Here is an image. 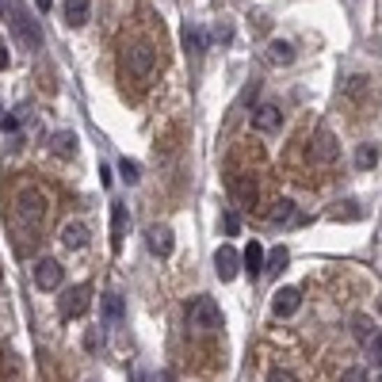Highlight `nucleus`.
Wrapping results in <instances>:
<instances>
[{"instance_id":"1","label":"nucleus","mask_w":382,"mask_h":382,"mask_svg":"<svg viewBox=\"0 0 382 382\" xmlns=\"http://www.w3.org/2000/svg\"><path fill=\"white\" fill-rule=\"evenodd\" d=\"M8 23H12V35L20 38L23 50H43V27L23 0H8Z\"/></svg>"},{"instance_id":"2","label":"nucleus","mask_w":382,"mask_h":382,"mask_svg":"<svg viewBox=\"0 0 382 382\" xmlns=\"http://www.w3.org/2000/svg\"><path fill=\"white\" fill-rule=\"evenodd\" d=\"M188 325L195 332H218L222 329V310L210 295H195L188 302Z\"/></svg>"},{"instance_id":"3","label":"nucleus","mask_w":382,"mask_h":382,"mask_svg":"<svg viewBox=\"0 0 382 382\" xmlns=\"http://www.w3.org/2000/svg\"><path fill=\"white\" fill-rule=\"evenodd\" d=\"M153 65H157V54H153V46H145V43H138V46H130L126 50V58H123V69L130 73V77H149L153 73Z\"/></svg>"},{"instance_id":"4","label":"nucleus","mask_w":382,"mask_h":382,"mask_svg":"<svg viewBox=\"0 0 382 382\" xmlns=\"http://www.w3.org/2000/svg\"><path fill=\"white\" fill-rule=\"evenodd\" d=\"M88 306H92V287L88 283H77L61 295V318H85Z\"/></svg>"},{"instance_id":"5","label":"nucleus","mask_w":382,"mask_h":382,"mask_svg":"<svg viewBox=\"0 0 382 382\" xmlns=\"http://www.w3.org/2000/svg\"><path fill=\"white\" fill-rule=\"evenodd\" d=\"M43 214H46V199H43V191H35V188L20 191V222L27 226V230H35V226L43 222Z\"/></svg>"},{"instance_id":"6","label":"nucleus","mask_w":382,"mask_h":382,"mask_svg":"<svg viewBox=\"0 0 382 382\" xmlns=\"http://www.w3.org/2000/svg\"><path fill=\"white\" fill-rule=\"evenodd\" d=\"M31 279H35V287H38V291H58L61 283H65V267H61L54 256H46V260H38V264H35Z\"/></svg>"},{"instance_id":"7","label":"nucleus","mask_w":382,"mask_h":382,"mask_svg":"<svg viewBox=\"0 0 382 382\" xmlns=\"http://www.w3.org/2000/svg\"><path fill=\"white\" fill-rule=\"evenodd\" d=\"M145 249H149L157 260H168V256H172V249H176L172 230H168V226H149V230H145Z\"/></svg>"},{"instance_id":"8","label":"nucleus","mask_w":382,"mask_h":382,"mask_svg":"<svg viewBox=\"0 0 382 382\" xmlns=\"http://www.w3.org/2000/svg\"><path fill=\"white\" fill-rule=\"evenodd\" d=\"M298 306H302V291L298 287H279L272 295V314L275 318H295Z\"/></svg>"},{"instance_id":"9","label":"nucleus","mask_w":382,"mask_h":382,"mask_svg":"<svg viewBox=\"0 0 382 382\" xmlns=\"http://www.w3.org/2000/svg\"><path fill=\"white\" fill-rule=\"evenodd\" d=\"M214 272H218V279H222V283L237 279V272H241V253H237V249H230V245L218 249V253H214Z\"/></svg>"},{"instance_id":"10","label":"nucleus","mask_w":382,"mask_h":382,"mask_svg":"<svg viewBox=\"0 0 382 382\" xmlns=\"http://www.w3.org/2000/svg\"><path fill=\"white\" fill-rule=\"evenodd\" d=\"M310 157L318 161V165H332V161L340 157L337 138H332L329 130H318V134H314V142H310Z\"/></svg>"},{"instance_id":"11","label":"nucleus","mask_w":382,"mask_h":382,"mask_svg":"<svg viewBox=\"0 0 382 382\" xmlns=\"http://www.w3.org/2000/svg\"><path fill=\"white\" fill-rule=\"evenodd\" d=\"M253 126L260 130V134L279 130L283 126V108H279V103H260V108L253 111Z\"/></svg>"},{"instance_id":"12","label":"nucleus","mask_w":382,"mask_h":382,"mask_svg":"<svg viewBox=\"0 0 382 382\" xmlns=\"http://www.w3.org/2000/svg\"><path fill=\"white\" fill-rule=\"evenodd\" d=\"M61 15H65V23H69V27H85L88 15H92V0H65Z\"/></svg>"},{"instance_id":"13","label":"nucleus","mask_w":382,"mask_h":382,"mask_svg":"<svg viewBox=\"0 0 382 382\" xmlns=\"http://www.w3.org/2000/svg\"><path fill=\"white\" fill-rule=\"evenodd\" d=\"M126 222H130V214H126V207L123 203H111V249H123V237H126Z\"/></svg>"},{"instance_id":"14","label":"nucleus","mask_w":382,"mask_h":382,"mask_svg":"<svg viewBox=\"0 0 382 382\" xmlns=\"http://www.w3.org/2000/svg\"><path fill=\"white\" fill-rule=\"evenodd\" d=\"M241 267L249 272V279H260V275H264V245H260V241H253V245L241 253Z\"/></svg>"},{"instance_id":"15","label":"nucleus","mask_w":382,"mask_h":382,"mask_svg":"<svg viewBox=\"0 0 382 382\" xmlns=\"http://www.w3.org/2000/svg\"><path fill=\"white\" fill-rule=\"evenodd\" d=\"M61 245L73 249V253H77V249H85L88 245V230L80 222H65L61 226Z\"/></svg>"},{"instance_id":"16","label":"nucleus","mask_w":382,"mask_h":382,"mask_svg":"<svg viewBox=\"0 0 382 382\" xmlns=\"http://www.w3.org/2000/svg\"><path fill=\"white\" fill-rule=\"evenodd\" d=\"M184 50L195 54V58L207 50V31H203L199 23H188V27H184Z\"/></svg>"},{"instance_id":"17","label":"nucleus","mask_w":382,"mask_h":382,"mask_svg":"<svg viewBox=\"0 0 382 382\" xmlns=\"http://www.w3.org/2000/svg\"><path fill=\"white\" fill-rule=\"evenodd\" d=\"M50 149L58 153V157H77V134H69V130H58V134L50 138Z\"/></svg>"},{"instance_id":"18","label":"nucleus","mask_w":382,"mask_h":382,"mask_svg":"<svg viewBox=\"0 0 382 382\" xmlns=\"http://www.w3.org/2000/svg\"><path fill=\"white\" fill-rule=\"evenodd\" d=\"M233 195H237L241 207H253L256 203V180L253 176H237V180H233Z\"/></svg>"},{"instance_id":"19","label":"nucleus","mask_w":382,"mask_h":382,"mask_svg":"<svg viewBox=\"0 0 382 382\" xmlns=\"http://www.w3.org/2000/svg\"><path fill=\"white\" fill-rule=\"evenodd\" d=\"M267 61H272V65H291V61H295V46L283 43V38H275V43L267 46Z\"/></svg>"},{"instance_id":"20","label":"nucleus","mask_w":382,"mask_h":382,"mask_svg":"<svg viewBox=\"0 0 382 382\" xmlns=\"http://www.w3.org/2000/svg\"><path fill=\"white\" fill-rule=\"evenodd\" d=\"M287 260H291V253H287V249H272V253H267L264 256V272L267 275H275V272H283V267H287Z\"/></svg>"},{"instance_id":"21","label":"nucleus","mask_w":382,"mask_h":382,"mask_svg":"<svg viewBox=\"0 0 382 382\" xmlns=\"http://www.w3.org/2000/svg\"><path fill=\"white\" fill-rule=\"evenodd\" d=\"M103 318L108 321H123V314H126V306H123V298L119 295H103Z\"/></svg>"},{"instance_id":"22","label":"nucleus","mask_w":382,"mask_h":382,"mask_svg":"<svg viewBox=\"0 0 382 382\" xmlns=\"http://www.w3.org/2000/svg\"><path fill=\"white\" fill-rule=\"evenodd\" d=\"M267 218H272L275 226H287V222H295V203H291V199H279V203H275V210H272Z\"/></svg>"},{"instance_id":"23","label":"nucleus","mask_w":382,"mask_h":382,"mask_svg":"<svg viewBox=\"0 0 382 382\" xmlns=\"http://www.w3.org/2000/svg\"><path fill=\"white\" fill-rule=\"evenodd\" d=\"M375 161H379V149H375V145H360V153H355V168H371V165H375Z\"/></svg>"},{"instance_id":"24","label":"nucleus","mask_w":382,"mask_h":382,"mask_svg":"<svg viewBox=\"0 0 382 382\" xmlns=\"http://www.w3.org/2000/svg\"><path fill=\"white\" fill-rule=\"evenodd\" d=\"M371 337H375V325H371V318H355V340H360V344H367Z\"/></svg>"},{"instance_id":"25","label":"nucleus","mask_w":382,"mask_h":382,"mask_svg":"<svg viewBox=\"0 0 382 382\" xmlns=\"http://www.w3.org/2000/svg\"><path fill=\"white\" fill-rule=\"evenodd\" d=\"M363 348H367L371 363H375V367H382V332H375V337H371V340H367V344H363Z\"/></svg>"},{"instance_id":"26","label":"nucleus","mask_w":382,"mask_h":382,"mask_svg":"<svg viewBox=\"0 0 382 382\" xmlns=\"http://www.w3.org/2000/svg\"><path fill=\"white\" fill-rule=\"evenodd\" d=\"M119 172H123V180H126V184H138V180H142V168H138L130 157H126V161H119Z\"/></svg>"},{"instance_id":"27","label":"nucleus","mask_w":382,"mask_h":382,"mask_svg":"<svg viewBox=\"0 0 382 382\" xmlns=\"http://www.w3.org/2000/svg\"><path fill=\"white\" fill-rule=\"evenodd\" d=\"M222 226H226V233H230V237H237V233H241V218H237V210H226Z\"/></svg>"},{"instance_id":"28","label":"nucleus","mask_w":382,"mask_h":382,"mask_svg":"<svg viewBox=\"0 0 382 382\" xmlns=\"http://www.w3.org/2000/svg\"><path fill=\"white\" fill-rule=\"evenodd\" d=\"M210 35H214V43H233V27H230V23H214Z\"/></svg>"},{"instance_id":"29","label":"nucleus","mask_w":382,"mask_h":382,"mask_svg":"<svg viewBox=\"0 0 382 382\" xmlns=\"http://www.w3.org/2000/svg\"><path fill=\"white\" fill-rule=\"evenodd\" d=\"M367 92V77H352L348 80V96H363Z\"/></svg>"},{"instance_id":"30","label":"nucleus","mask_w":382,"mask_h":382,"mask_svg":"<svg viewBox=\"0 0 382 382\" xmlns=\"http://www.w3.org/2000/svg\"><path fill=\"white\" fill-rule=\"evenodd\" d=\"M20 123H23V111H12V115H8L0 126H4V130H20Z\"/></svg>"},{"instance_id":"31","label":"nucleus","mask_w":382,"mask_h":382,"mask_svg":"<svg viewBox=\"0 0 382 382\" xmlns=\"http://www.w3.org/2000/svg\"><path fill=\"white\" fill-rule=\"evenodd\" d=\"M340 382H367V375H363L360 367H348V371H344V379H340Z\"/></svg>"},{"instance_id":"32","label":"nucleus","mask_w":382,"mask_h":382,"mask_svg":"<svg viewBox=\"0 0 382 382\" xmlns=\"http://www.w3.org/2000/svg\"><path fill=\"white\" fill-rule=\"evenodd\" d=\"M267 382H298V379L291 375V371H272V375H267Z\"/></svg>"},{"instance_id":"33","label":"nucleus","mask_w":382,"mask_h":382,"mask_svg":"<svg viewBox=\"0 0 382 382\" xmlns=\"http://www.w3.org/2000/svg\"><path fill=\"white\" fill-rule=\"evenodd\" d=\"M96 344H100V337H96V332H88V337H85V348H88V352H96Z\"/></svg>"},{"instance_id":"34","label":"nucleus","mask_w":382,"mask_h":382,"mask_svg":"<svg viewBox=\"0 0 382 382\" xmlns=\"http://www.w3.org/2000/svg\"><path fill=\"white\" fill-rule=\"evenodd\" d=\"M0 69H8V46L0 43Z\"/></svg>"},{"instance_id":"35","label":"nucleus","mask_w":382,"mask_h":382,"mask_svg":"<svg viewBox=\"0 0 382 382\" xmlns=\"http://www.w3.org/2000/svg\"><path fill=\"white\" fill-rule=\"evenodd\" d=\"M46 8H50V0H38V12H46Z\"/></svg>"},{"instance_id":"36","label":"nucleus","mask_w":382,"mask_h":382,"mask_svg":"<svg viewBox=\"0 0 382 382\" xmlns=\"http://www.w3.org/2000/svg\"><path fill=\"white\" fill-rule=\"evenodd\" d=\"M371 382H382V367H379V371H375V379H371Z\"/></svg>"},{"instance_id":"37","label":"nucleus","mask_w":382,"mask_h":382,"mask_svg":"<svg viewBox=\"0 0 382 382\" xmlns=\"http://www.w3.org/2000/svg\"><path fill=\"white\" fill-rule=\"evenodd\" d=\"M0 123H4V103H0Z\"/></svg>"},{"instance_id":"38","label":"nucleus","mask_w":382,"mask_h":382,"mask_svg":"<svg viewBox=\"0 0 382 382\" xmlns=\"http://www.w3.org/2000/svg\"><path fill=\"white\" fill-rule=\"evenodd\" d=\"M0 12H4V4H0Z\"/></svg>"}]
</instances>
